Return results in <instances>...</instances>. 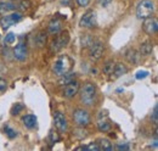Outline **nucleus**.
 <instances>
[{"instance_id": "f257e3e1", "label": "nucleus", "mask_w": 158, "mask_h": 151, "mask_svg": "<svg viewBox=\"0 0 158 151\" xmlns=\"http://www.w3.org/2000/svg\"><path fill=\"white\" fill-rule=\"evenodd\" d=\"M79 95H80V101L84 106L90 107L96 104L98 99V89L96 85L93 82H85L83 87L79 89Z\"/></svg>"}, {"instance_id": "f03ea898", "label": "nucleus", "mask_w": 158, "mask_h": 151, "mask_svg": "<svg viewBox=\"0 0 158 151\" xmlns=\"http://www.w3.org/2000/svg\"><path fill=\"white\" fill-rule=\"evenodd\" d=\"M73 65H74V61L69 55H66V54L60 55L56 57V60L52 63V72L56 76L61 77V76L71 72L73 68Z\"/></svg>"}, {"instance_id": "7ed1b4c3", "label": "nucleus", "mask_w": 158, "mask_h": 151, "mask_svg": "<svg viewBox=\"0 0 158 151\" xmlns=\"http://www.w3.org/2000/svg\"><path fill=\"white\" fill-rule=\"evenodd\" d=\"M56 37L54 38L50 43V51L52 54H56L61 51L68 43H69V33L67 31H60L57 34H55Z\"/></svg>"}, {"instance_id": "20e7f679", "label": "nucleus", "mask_w": 158, "mask_h": 151, "mask_svg": "<svg viewBox=\"0 0 158 151\" xmlns=\"http://www.w3.org/2000/svg\"><path fill=\"white\" fill-rule=\"evenodd\" d=\"M155 12V4L152 0H141L136 6V17L139 19H148Z\"/></svg>"}, {"instance_id": "39448f33", "label": "nucleus", "mask_w": 158, "mask_h": 151, "mask_svg": "<svg viewBox=\"0 0 158 151\" xmlns=\"http://www.w3.org/2000/svg\"><path fill=\"white\" fill-rule=\"evenodd\" d=\"M72 118H73V122L77 127H88L91 122V117H90V113L88 112L86 110L84 109H76L73 111L72 114Z\"/></svg>"}, {"instance_id": "423d86ee", "label": "nucleus", "mask_w": 158, "mask_h": 151, "mask_svg": "<svg viewBox=\"0 0 158 151\" xmlns=\"http://www.w3.org/2000/svg\"><path fill=\"white\" fill-rule=\"evenodd\" d=\"M22 14L20 11H12L7 15H4L1 19H0V26L2 29H7L10 28L11 26H15L16 23H19L21 19H22Z\"/></svg>"}, {"instance_id": "0eeeda50", "label": "nucleus", "mask_w": 158, "mask_h": 151, "mask_svg": "<svg viewBox=\"0 0 158 151\" xmlns=\"http://www.w3.org/2000/svg\"><path fill=\"white\" fill-rule=\"evenodd\" d=\"M105 53V45L100 40H94L89 46V57L93 61H99L103 56Z\"/></svg>"}, {"instance_id": "6e6552de", "label": "nucleus", "mask_w": 158, "mask_h": 151, "mask_svg": "<svg viewBox=\"0 0 158 151\" xmlns=\"http://www.w3.org/2000/svg\"><path fill=\"white\" fill-rule=\"evenodd\" d=\"M79 26L81 28H93L96 26V12L94 10H88L79 19Z\"/></svg>"}, {"instance_id": "1a4fd4ad", "label": "nucleus", "mask_w": 158, "mask_h": 151, "mask_svg": "<svg viewBox=\"0 0 158 151\" xmlns=\"http://www.w3.org/2000/svg\"><path fill=\"white\" fill-rule=\"evenodd\" d=\"M79 89H80V83L77 79H72L68 83H66V85L63 88V92H62V95L66 99H73L79 93Z\"/></svg>"}, {"instance_id": "9d476101", "label": "nucleus", "mask_w": 158, "mask_h": 151, "mask_svg": "<svg viewBox=\"0 0 158 151\" xmlns=\"http://www.w3.org/2000/svg\"><path fill=\"white\" fill-rule=\"evenodd\" d=\"M142 31L148 34V36H153L156 34L158 31V21L156 17H148V19H145L142 22Z\"/></svg>"}, {"instance_id": "9b49d317", "label": "nucleus", "mask_w": 158, "mask_h": 151, "mask_svg": "<svg viewBox=\"0 0 158 151\" xmlns=\"http://www.w3.org/2000/svg\"><path fill=\"white\" fill-rule=\"evenodd\" d=\"M54 124H55L56 129L61 133L67 132V129H68V122H67L64 114L60 111H56L54 113Z\"/></svg>"}, {"instance_id": "f8f14e48", "label": "nucleus", "mask_w": 158, "mask_h": 151, "mask_svg": "<svg viewBox=\"0 0 158 151\" xmlns=\"http://www.w3.org/2000/svg\"><path fill=\"white\" fill-rule=\"evenodd\" d=\"M28 55V49H27V44L20 41L15 48H14V57L19 61H24Z\"/></svg>"}, {"instance_id": "ddd939ff", "label": "nucleus", "mask_w": 158, "mask_h": 151, "mask_svg": "<svg viewBox=\"0 0 158 151\" xmlns=\"http://www.w3.org/2000/svg\"><path fill=\"white\" fill-rule=\"evenodd\" d=\"M124 57H125V60L129 63L135 65V63H138L139 60H140V53H139L138 50H135V49H128L124 53Z\"/></svg>"}, {"instance_id": "4468645a", "label": "nucleus", "mask_w": 158, "mask_h": 151, "mask_svg": "<svg viewBox=\"0 0 158 151\" xmlns=\"http://www.w3.org/2000/svg\"><path fill=\"white\" fill-rule=\"evenodd\" d=\"M37 122H38V119H37V117L34 114H24L22 117V123L28 129L35 128L37 127Z\"/></svg>"}, {"instance_id": "2eb2a0df", "label": "nucleus", "mask_w": 158, "mask_h": 151, "mask_svg": "<svg viewBox=\"0 0 158 151\" xmlns=\"http://www.w3.org/2000/svg\"><path fill=\"white\" fill-rule=\"evenodd\" d=\"M60 31H62V22L59 19H54L50 21L49 26H48V32L52 36L57 34Z\"/></svg>"}, {"instance_id": "dca6fc26", "label": "nucleus", "mask_w": 158, "mask_h": 151, "mask_svg": "<svg viewBox=\"0 0 158 151\" xmlns=\"http://www.w3.org/2000/svg\"><path fill=\"white\" fill-rule=\"evenodd\" d=\"M16 10V5L11 1H0V15H7Z\"/></svg>"}, {"instance_id": "f3484780", "label": "nucleus", "mask_w": 158, "mask_h": 151, "mask_svg": "<svg viewBox=\"0 0 158 151\" xmlns=\"http://www.w3.org/2000/svg\"><path fill=\"white\" fill-rule=\"evenodd\" d=\"M111 128H112V124H111V122L108 121V118H107V116L105 117V118H102V117H100L99 121H98V129H99L101 133H107L111 131Z\"/></svg>"}, {"instance_id": "a211bd4d", "label": "nucleus", "mask_w": 158, "mask_h": 151, "mask_svg": "<svg viewBox=\"0 0 158 151\" xmlns=\"http://www.w3.org/2000/svg\"><path fill=\"white\" fill-rule=\"evenodd\" d=\"M128 72V67L123 63V62H118L114 65V68H113V73L112 75L114 76V78H119L122 76L127 75Z\"/></svg>"}, {"instance_id": "6ab92c4d", "label": "nucleus", "mask_w": 158, "mask_h": 151, "mask_svg": "<svg viewBox=\"0 0 158 151\" xmlns=\"http://www.w3.org/2000/svg\"><path fill=\"white\" fill-rule=\"evenodd\" d=\"M46 38H48V33L45 31H40L34 36V43L38 48H43L46 44Z\"/></svg>"}, {"instance_id": "aec40b11", "label": "nucleus", "mask_w": 158, "mask_h": 151, "mask_svg": "<svg viewBox=\"0 0 158 151\" xmlns=\"http://www.w3.org/2000/svg\"><path fill=\"white\" fill-rule=\"evenodd\" d=\"M153 50V44L150 41V40H146L143 43H141L140 45V55H143V56H148Z\"/></svg>"}, {"instance_id": "412c9836", "label": "nucleus", "mask_w": 158, "mask_h": 151, "mask_svg": "<svg viewBox=\"0 0 158 151\" xmlns=\"http://www.w3.org/2000/svg\"><path fill=\"white\" fill-rule=\"evenodd\" d=\"M99 146H100V151H112L113 150V143L107 139V138H102L99 140Z\"/></svg>"}, {"instance_id": "4be33fe9", "label": "nucleus", "mask_w": 158, "mask_h": 151, "mask_svg": "<svg viewBox=\"0 0 158 151\" xmlns=\"http://www.w3.org/2000/svg\"><path fill=\"white\" fill-rule=\"evenodd\" d=\"M114 61L113 60H108V61H106L105 62V65H103V67H102V72L105 73V75H112L113 73V68H114Z\"/></svg>"}, {"instance_id": "5701e85b", "label": "nucleus", "mask_w": 158, "mask_h": 151, "mask_svg": "<svg viewBox=\"0 0 158 151\" xmlns=\"http://www.w3.org/2000/svg\"><path fill=\"white\" fill-rule=\"evenodd\" d=\"M76 73H73V72H68V73H66V75L61 76L60 77V80L59 83L60 84H66V83H68L69 80H72V79H74L76 78Z\"/></svg>"}, {"instance_id": "b1692460", "label": "nucleus", "mask_w": 158, "mask_h": 151, "mask_svg": "<svg viewBox=\"0 0 158 151\" xmlns=\"http://www.w3.org/2000/svg\"><path fill=\"white\" fill-rule=\"evenodd\" d=\"M60 140H61V136H60V134L55 129H51L50 132H49V141L51 143V144H56V143H59Z\"/></svg>"}, {"instance_id": "393cba45", "label": "nucleus", "mask_w": 158, "mask_h": 151, "mask_svg": "<svg viewBox=\"0 0 158 151\" xmlns=\"http://www.w3.org/2000/svg\"><path fill=\"white\" fill-rule=\"evenodd\" d=\"M4 133L6 134V136L9 139H15L17 136V132L15 129H12L10 126H4Z\"/></svg>"}, {"instance_id": "a878e982", "label": "nucleus", "mask_w": 158, "mask_h": 151, "mask_svg": "<svg viewBox=\"0 0 158 151\" xmlns=\"http://www.w3.org/2000/svg\"><path fill=\"white\" fill-rule=\"evenodd\" d=\"M31 6H32V2L29 0H21V2L16 6V9L20 11H26V10L31 9Z\"/></svg>"}, {"instance_id": "bb28decb", "label": "nucleus", "mask_w": 158, "mask_h": 151, "mask_svg": "<svg viewBox=\"0 0 158 151\" xmlns=\"http://www.w3.org/2000/svg\"><path fill=\"white\" fill-rule=\"evenodd\" d=\"M73 135L76 138H78V139H84V138L88 136V132L84 129V127H78V129H76L73 132Z\"/></svg>"}, {"instance_id": "cd10ccee", "label": "nucleus", "mask_w": 158, "mask_h": 151, "mask_svg": "<svg viewBox=\"0 0 158 151\" xmlns=\"http://www.w3.org/2000/svg\"><path fill=\"white\" fill-rule=\"evenodd\" d=\"M23 110H24V106H23L21 102H17V104H15V105L11 107V114H12V116H17V114H20Z\"/></svg>"}, {"instance_id": "c85d7f7f", "label": "nucleus", "mask_w": 158, "mask_h": 151, "mask_svg": "<svg viewBox=\"0 0 158 151\" xmlns=\"http://www.w3.org/2000/svg\"><path fill=\"white\" fill-rule=\"evenodd\" d=\"M93 41H94V39L90 37V34H84V37L81 38V45H83V48H89Z\"/></svg>"}, {"instance_id": "c756f323", "label": "nucleus", "mask_w": 158, "mask_h": 151, "mask_svg": "<svg viewBox=\"0 0 158 151\" xmlns=\"http://www.w3.org/2000/svg\"><path fill=\"white\" fill-rule=\"evenodd\" d=\"M15 40H16V36H15L12 32L7 33V34L5 36V38H4V41H5V44H12Z\"/></svg>"}, {"instance_id": "7c9ffc66", "label": "nucleus", "mask_w": 158, "mask_h": 151, "mask_svg": "<svg viewBox=\"0 0 158 151\" xmlns=\"http://www.w3.org/2000/svg\"><path fill=\"white\" fill-rule=\"evenodd\" d=\"M151 118H152L153 124H155V126H157V123H158V105H155V107H153V112H152Z\"/></svg>"}, {"instance_id": "2f4dec72", "label": "nucleus", "mask_w": 158, "mask_h": 151, "mask_svg": "<svg viewBox=\"0 0 158 151\" xmlns=\"http://www.w3.org/2000/svg\"><path fill=\"white\" fill-rule=\"evenodd\" d=\"M86 151H100V146L98 143H90L86 145Z\"/></svg>"}, {"instance_id": "473e14b6", "label": "nucleus", "mask_w": 158, "mask_h": 151, "mask_svg": "<svg viewBox=\"0 0 158 151\" xmlns=\"http://www.w3.org/2000/svg\"><path fill=\"white\" fill-rule=\"evenodd\" d=\"M7 88V82L2 77H0V92H4Z\"/></svg>"}, {"instance_id": "72a5a7b5", "label": "nucleus", "mask_w": 158, "mask_h": 151, "mask_svg": "<svg viewBox=\"0 0 158 151\" xmlns=\"http://www.w3.org/2000/svg\"><path fill=\"white\" fill-rule=\"evenodd\" d=\"M148 76V72L147 71H139L138 73L135 75L136 77V79H143V78H146Z\"/></svg>"}, {"instance_id": "f704fd0d", "label": "nucleus", "mask_w": 158, "mask_h": 151, "mask_svg": "<svg viewBox=\"0 0 158 151\" xmlns=\"http://www.w3.org/2000/svg\"><path fill=\"white\" fill-rule=\"evenodd\" d=\"M89 2H90V0H77V4H78L80 7H85V6H88Z\"/></svg>"}, {"instance_id": "c9c22d12", "label": "nucleus", "mask_w": 158, "mask_h": 151, "mask_svg": "<svg viewBox=\"0 0 158 151\" xmlns=\"http://www.w3.org/2000/svg\"><path fill=\"white\" fill-rule=\"evenodd\" d=\"M129 145L128 144H118L117 145V150H129Z\"/></svg>"}, {"instance_id": "e433bc0d", "label": "nucleus", "mask_w": 158, "mask_h": 151, "mask_svg": "<svg viewBox=\"0 0 158 151\" xmlns=\"http://www.w3.org/2000/svg\"><path fill=\"white\" fill-rule=\"evenodd\" d=\"M98 1H99V4L101 6H107V5H110L112 2V0H98Z\"/></svg>"}, {"instance_id": "4c0bfd02", "label": "nucleus", "mask_w": 158, "mask_h": 151, "mask_svg": "<svg viewBox=\"0 0 158 151\" xmlns=\"http://www.w3.org/2000/svg\"><path fill=\"white\" fill-rule=\"evenodd\" d=\"M74 150L76 151H86V145H80V146H77Z\"/></svg>"}]
</instances>
